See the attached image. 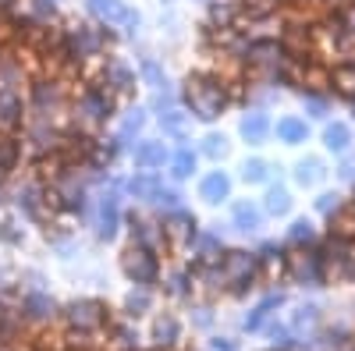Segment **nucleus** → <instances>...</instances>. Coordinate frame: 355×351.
<instances>
[{
	"label": "nucleus",
	"mask_w": 355,
	"mask_h": 351,
	"mask_svg": "<svg viewBox=\"0 0 355 351\" xmlns=\"http://www.w3.org/2000/svg\"><path fill=\"white\" fill-rule=\"evenodd\" d=\"M139 75H142V82H146V85H153V89H160V85H164V68L153 61V57H142Z\"/></svg>",
	"instance_id": "2eb2a0df"
},
{
	"label": "nucleus",
	"mask_w": 355,
	"mask_h": 351,
	"mask_svg": "<svg viewBox=\"0 0 355 351\" xmlns=\"http://www.w3.org/2000/svg\"><path fill=\"white\" fill-rule=\"evenodd\" d=\"M89 11H93L96 18H103V21H110V25H117L128 8L121 4V0H89Z\"/></svg>",
	"instance_id": "4468645a"
},
{
	"label": "nucleus",
	"mask_w": 355,
	"mask_h": 351,
	"mask_svg": "<svg viewBox=\"0 0 355 351\" xmlns=\"http://www.w3.org/2000/svg\"><path fill=\"white\" fill-rule=\"evenodd\" d=\"M21 156H25V145L18 138H0V174H15L21 167Z\"/></svg>",
	"instance_id": "9b49d317"
},
{
	"label": "nucleus",
	"mask_w": 355,
	"mask_h": 351,
	"mask_svg": "<svg viewBox=\"0 0 355 351\" xmlns=\"http://www.w3.org/2000/svg\"><path fill=\"white\" fill-rule=\"evenodd\" d=\"M114 110H117V96L107 89L103 82H96V85H85V89L78 93V100H75V121L93 132V128L110 121Z\"/></svg>",
	"instance_id": "f257e3e1"
},
{
	"label": "nucleus",
	"mask_w": 355,
	"mask_h": 351,
	"mask_svg": "<svg viewBox=\"0 0 355 351\" xmlns=\"http://www.w3.org/2000/svg\"><path fill=\"white\" fill-rule=\"evenodd\" d=\"M21 319H33V323H43V319L53 316V302L46 295H40V291H28V295L21 298Z\"/></svg>",
	"instance_id": "1a4fd4ad"
},
{
	"label": "nucleus",
	"mask_w": 355,
	"mask_h": 351,
	"mask_svg": "<svg viewBox=\"0 0 355 351\" xmlns=\"http://www.w3.org/2000/svg\"><path fill=\"white\" fill-rule=\"evenodd\" d=\"M28 25H50L57 21V0H25Z\"/></svg>",
	"instance_id": "f8f14e48"
},
{
	"label": "nucleus",
	"mask_w": 355,
	"mask_h": 351,
	"mask_svg": "<svg viewBox=\"0 0 355 351\" xmlns=\"http://www.w3.org/2000/svg\"><path fill=\"white\" fill-rule=\"evenodd\" d=\"M167 163H171V174H174L178 181H182V178H192V170H196V153L189 150V145H182V150L171 153Z\"/></svg>",
	"instance_id": "ddd939ff"
},
{
	"label": "nucleus",
	"mask_w": 355,
	"mask_h": 351,
	"mask_svg": "<svg viewBox=\"0 0 355 351\" xmlns=\"http://www.w3.org/2000/svg\"><path fill=\"white\" fill-rule=\"evenodd\" d=\"M28 82V68L18 53L0 50V89H21Z\"/></svg>",
	"instance_id": "423d86ee"
},
{
	"label": "nucleus",
	"mask_w": 355,
	"mask_h": 351,
	"mask_svg": "<svg viewBox=\"0 0 355 351\" xmlns=\"http://www.w3.org/2000/svg\"><path fill=\"white\" fill-rule=\"evenodd\" d=\"M15 4H18V0H0V11H11Z\"/></svg>",
	"instance_id": "f3484780"
},
{
	"label": "nucleus",
	"mask_w": 355,
	"mask_h": 351,
	"mask_svg": "<svg viewBox=\"0 0 355 351\" xmlns=\"http://www.w3.org/2000/svg\"><path fill=\"white\" fill-rule=\"evenodd\" d=\"M28 100L21 96V89H0V128H15L25 121Z\"/></svg>",
	"instance_id": "39448f33"
},
{
	"label": "nucleus",
	"mask_w": 355,
	"mask_h": 351,
	"mask_svg": "<svg viewBox=\"0 0 355 351\" xmlns=\"http://www.w3.org/2000/svg\"><path fill=\"white\" fill-rule=\"evenodd\" d=\"M0 242H8V245H21V231H15L11 220H0Z\"/></svg>",
	"instance_id": "dca6fc26"
},
{
	"label": "nucleus",
	"mask_w": 355,
	"mask_h": 351,
	"mask_svg": "<svg viewBox=\"0 0 355 351\" xmlns=\"http://www.w3.org/2000/svg\"><path fill=\"white\" fill-rule=\"evenodd\" d=\"M132 160H135L139 170H157V167H164V163L171 160V153L164 150V142H157V138H142V142L135 145Z\"/></svg>",
	"instance_id": "0eeeda50"
},
{
	"label": "nucleus",
	"mask_w": 355,
	"mask_h": 351,
	"mask_svg": "<svg viewBox=\"0 0 355 351\" xmlns=\"http://www.w3.org/2000/svg\"><path fill=\"white\" fill-rule=\"evenodd\" d=\"M103 85H107L114 96L132 93V85H135V68H128L121 57H110V61L103 64Z\"/></svg>",
	"instance_id": "20e7f679"
},
{
	"label": "nucleus",
	"mask_w": 355,
	"mask_h": 351,
	"mask_svg": "<svg viewBox=\"0 0 355 351\" xmlns=\"http://www.w3.org/2000/svg\"><path fill=\"white\" fill-rule=\"evenodd\" d=\"M231 195V178L224 170H210V174H202V181H199V199L206 202H224Z\"/></svg>",
	"instance_id": "6e6552de"
},
{
	"label": "nucleus",
	"mask_w": 355,
	"mask_h": 351,
	"mask_svg": "<svg viewBox=\"0 0 355 351\" xmlns=\"http://www.w3.org/2000/svg\"><path fill=\"white\" fill-rule=\"evenodd\" d=\"M11 202H15L25 217H40V213H43V185L33 181V178L18 181L15 192H11Z\"/></svg>",
	"instance_id": "7ed1b4c3"
},
{
	"label": "nucleus",
	"mask_w": 355,
	"mask_h": 351,
	"mask_svg": "<svg viewBox=\"0 0 355 351\" xmlns=\"http://www.w3.org/2000/svg\"><path fill=\"white\" fill-rule=\"evenodd\" d=\"M64 107H68V100L57 82H36L33 93H28V110L40 121H57V114H64Z\"/></svg>",
	"instance_id": "f03ea898"
},
{
	"label": "nucleus",
	"mask_w": 355,
	"mask_h": 351,
	"mask_svg": "<svg viewBox=\"0 0 355 351\" xmlns=\"http://www.w3.org/2000/svg\"><path fill=\"white\" fill-rule=\"evenodd\" d=\"M125 270H128L135 280H153V277H157V262H153V255L146 252V249H139V252H128Z\"/></svg>",
	"instance_id": "9d476101"
}]
</instances>
